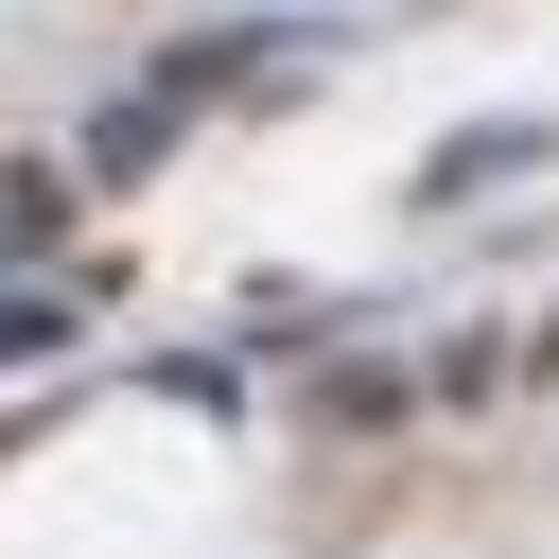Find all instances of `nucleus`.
Segmentation results:
<instances>
[{
    "label": "nucleus",
    "instance_id": "f257e3e1",
    "mask_svg": "<svg viewBox=\"0 0 559 559\" xmlns=\"http://www.w3.org/2000/svg\"><path fill=\"white\" fill-rule=\"evenodd\" d=\"M524 157H542V140H524V122H489V140H454V157H437V175H419V192H437V210H454V192H489V175H524Z\"/></svg>",
    "mask_w": 559,
    "mask_h": 559
},
{
    "label": "nucleus",
    "instance_id": "f03ea898",
    "mask_svg": "<svg viewBox=\"0 0 559 559\" xmlns=\"http://www.w3.org/2000/svg\"><path fill=\"white\" fill-rule=\"evenodd\" d=\"M0 349H52V297H0Z\"/></svg>",
    "mask_w": 559,
    "mask_h": 559
}]
</instances>
